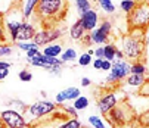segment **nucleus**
<instances>
[{"label":"nucleus","mask_w":149,"mask_h":128,"mask_svg":"<svg viewBox=\"0 0 149 128\" xmlns=\"http://www.w3.org/2000/svg\"><path fill=\"white\" fill-rule=\"evenodd\" d=\"M68 10V2L65 0H38L37 6L34 9L36 18L43 22H47V27L50 24L62 21L65 18V13Z\"/></svg>","instance_id":"f257e3e1"},{"label":"nucleus","mask_w":149,"mask_h":128,"mask_svg":"<svg viewBox=\"0 0 149 128\" xmlns=\"http://www.w3.org/2000/svg\"><path fill=\"white\" fill-rule=\"evenodd\" d=\"M136 118V112L132 108L130 103L118 102L114 108L106 113V119L109 121L112 128H121L127 124H130Z\"/></svg>","instance_id":"f03ea898"},{"label":"nucleus","mask_w":149,"mask_h":128,"mask_svg":"<svg viewBox=\"0 0 149 128\" xmlns=\"http://www.w3.org/2000/svg\"><path fill=\"white\" fill-rule=\"evenodd\" d=\"M145 49H146V41L132 37L130 34L121 37V52L124 57L130 60H139L143 57Z\"/></svg>","instance_id":"7ed1b4c3"},{"label":"nucleus","mask_w":149,"mask_h":128,"mask_svg":"<svg viewBox=\"0 0 149 128\" xmlns=\"http://www.w3.org/2000/svg\"><path fill=\"white\" fill-rule=\"evenodd\" d=\"M127 22L129 30L134 28H148L149 22V3L148 0H140L134 5L132 12L127 13Z\"/></svg>","instance_id":"20e7f679"},{"label":"nucleus","mask_w":149,"mask_h":128,"mask_svg":"<svg viewBox=\"0 0 149 128\" xmlns=\"http://www.w3.org/2000/svg\"><path fill=\"white\" fill-rule=\"evenodd\" d=\"M56 109H58V104L53 103V102H49V100H38V102L33 103L31 106H27V108H25V111H27L31 116H34L36 119L49 116V115L53 113Z\"/></svg>","instance_id":"39448f33"},{"label":"nucleus","mask_w":149,"mask_h":128,"mask_svg":"<svg viewBox=\"0 0 149 128\" xmlns=\"http://www.w3.org/2000/svg\"><path fill=\"white\" fill-rule=\"evenodd\" d=\"M109 71L111 72L106 77V82H111V84L120 82L130 74V62H127L124 59H117L112 62V66Z\"/></svg>","instance_id":"423d86ee"},{"label":"nucleus","mask_w":149,"mask_h":128,"mask_svg":"<svg viewBox=\"0 0 149 128\" xmlns=\"http://www.w3.org/2000/svg\"><path fill=\"white\" fill-rule=\"evenodd\" d=\"M62 35V31L55 28V27H46V28H41V30H37L34 37H33V41L40 47V46H46V44H50L55 40L61 38Z\"/></svg>","instance_id":"0eeeda50"},{"label":"nucleus","mask_w":149,"mask_h":128,"mask_svg":"<svg viewBox=\"0 0 149 128\" xmlns=\"http://www.w3.org/2000/svg\"><path fill=\"white\" fill-rule=\"evenodd\" d=\"M0 121L5 124L6 128H25L27 127V121L24 115L12 109H6L3 112H0Z\"/></svg>","instance_id":"6e6552de"},{"label":"nucleus","mask_w":149,"mask_h":128,"mask_svg":"<svg viewBox=\"0 0 149 128\" xmlns=\"http://www.w3.org/2000/svg\"><path fill=\"white\" fill-rule=\"evenodd\" d=\"M111 31H112V24L109 21H103L99 25V28H95L90 31V34H89L90 41L95 43V44H108Z\"/></svg>","instance_id":"1a4fd4ad"},{"label":"nucleus","mask_w":149,"mask_h":128,"mask_svg":"<svg viewBox=\"0 0 149 128\" xmlns=\"http://www.w3.org/2000/svg\"><path fill=\"white\" fill-rule=\"evenodd\" d=\"M118 102H120V100H118L117 93H115L114 90H112V91H108V93L103 94V96L97 100V109H99V112H100L103 116H106V113H108Z\"/></svg>","instance_id":"9d476101"},{"label":"nucleus","mask_w":149,"mask_h":128,"mask_svg":"<svg viewBox=\"0 0 149 128\" xmlns=\"http://www.w3.org/2000/svg\"><path fill=\"white\" fill-rule=\"evenodd\" d=\"M36 31L37 30H36L34 24L28 22V21H24V24L16 30V33L13 35V43H16V41H31Z\"/></svg>","instance_id":"9b49d317"},{"label":"nucleus","mask_w":149,"mask_h":128,"mask_svg":"<svg viewBox=\"0 0 149 128\" xmlns=\"http://www.w3.org/2000/svg\"><path fill=\"white\" fill-rule=\"evenodd\" d=\"M97 21H99L97 13L93 9H89L86 12H83L81 16H80V22H81L83 28L86 30L87 33H90L92 30H95L97 27Z\"/></svg>","instance_id":"f8f14e48"},{"label":"nucleus","mask_w":149,"mask_h":128,"mask_svg":"<svg viewBox=\"0 0 149 128\" xmlns=\"http://www.w3.org/2000/svg\"><path fill=\"white\" fill-rule=\"evenodd\" d=\"M80 94H81V93H80V89H77V87H68V89L62 90V91H59V93L56 94L55 103H56V104H62V103H65V102H68V100L77 99Z\"/></svg>","instance_id":"ddd939ff"},{"label":"nucleus","mask_w":149,"mask_h":128,"mask_svg":"<svg viewBox=\"0 0 149 128\" xmlns=\"http://www.w3.org/2000/svg\"><path fill=\"white\" fill-rule=\"evenodd\" d=\"M86 33H87V31L83 28V25H81V22H80V19L70 28V37H71V40H74V41H81L83 37L86 35Z\"/></svg>","instance_id":"4468645a"},{"label":"nucleus","mask_w":149,"mask_h":128,"mask_svg":"<svg viewBox=\"0 0 149 128\" xmlns=\"http://www.w3.org/2000/svg\"><path fill=\"white\" fill-rule=\"evenodd\" d=\"M124 80H125L127 85H130V87H136V89H140L142 84L146 81L145 75H139V74H129Z\"/></svg>","instance_id":"2eb2a0df"},{"label":"nucleus","mask_w":149,"mask_h":128,"mask_svg":"<svg viewBox=\"0 0 149 128\" xmlns=\"http://www.w3.org/2000/svg\"><path fill=\"white\" fill-rule=\"evenodd\" d=\"M50 116V115H49ZM58 121L55 118H46L43 121H37V122H33L31 124V128H58Z\"/></svg>","instance_id":"dca6fc26"},{"label":"nucleus","mask_w":149,"mask_h":128,"mask_svg":"<svg viewBox=\"0 0 149 128\" xmlns=\"http://www.w3.org/2000/svg\"><path fill=\"white\" fill-rule=\"evenodd\" d=\"M117 46L112 44V43H108V44L103 46V59L109 60V62H114L115 60V52H117Z\"/></svg>","instance_id":"f3484780"},{"label":"nucleus","mask_w":149,"mask_h":128,"mask_svg":"<svg viewBox=\"0 0 149 128\" xmlns=\"http://www.w3.org/2000/svg\"><path fill=\"white\" fill-rule=\"evenodd\" d=\"M62 53V46L61 44H58V43H55V44H50L47 46V47H45L43 49V55L45 56H52V57H58L59 55Z\"/></svg>","instance_id":"a211bd4d"},{"label":"nucleus","mask_w":149,"mask_h":128,"mask_svg":"<svg viewBox=\"0 0 149 128\" xmlns=\"http://www.w3.org/2000/svg\"><path fill=\"white\" fill-rule=\"evenodd\" d=\"M89 99L86 97V96H78L77 99H74V104H72V108L77 111V112H80V111H84V109H86L87 108V106H89Z\"/></svg>","instance_id":"6ab92c4d"},{"label":"nucleus","mask_w":149,"mask_h":128,"mask_svg":"<svg viewBox=\"0 0 149 128\" xmlns=\"http://www.w3.org/2000/svg\"><path fill=\"white\" fill-rule=\"evenodd\" d=\"M37 2L38 0H25V6H24V10H22V15H24V19H30V16L34 13V9L37 6Z\"/></svg>","instance_id":"aec40b11"},{"label":"nucleus","mask_w":149,"mask_h":128,"mask_svg":"<svg viewBox=\"0 0 149 128\" xmlns=\"http://www.w3.org/2000/svg\"><path fill=\"white\" fill-rule=\"evenodd\" d=\"M130 74H139V75H145L146 74V65L140 60H136L133 63H130Z\"/></svg>","instance_id":"412c9836"},{"label":"nucleus","mask_w":149,"mask_h":128,"mask_svg":"<svg viewBox=\"0 0 149 128\" xmlns=\"http://www.w3.org/2000/svg\"><path fill=\"white\" fill-rule=\"evenodd\" d=\"M87 121H89V124H90L92 128H108V127H106V124H105V121L100 116L92 115V116H89Z\"/></svg>","instance_id":"4be33fe9"},{"label":"nucleus","mask_w":149,"mask_h":128,"mask_svg":"<svg viewBox=\"0 0 149 128\" xmlns=\"http://www.w3.org/2000/svg\"><path fill=\"white\" fill-rule=\"evenodd\" d=\"M81 122L77 118H71V119H65L62 124L58 125V128H81Z\"/></svg>","instance_id":"5701e85b"},{"label":"nucleus","mask_w":149,"mask_h":128,"mask_svg":"<svg viewBox=\"0 0 149 128\" xmlns=\"http://www.w3.org/2000/svg\"><path fill=\"white\" fill-rule=\"evenodd\" d=\"M97 3L102 8V10H105L106 13H114L115 12V5L112 3V0H97Z\"/></svg>","instance_id":"b1692460"},{"label":"nucleus","mask_w":149,"mask_h":128,"mask_svg":"<svg viewBox=\"0 0 149 128\" xmlns=\"http://www.w3.org/2000/svg\"><path fill=\"white\" fill-rule=\"evenodd\" d=\"M77 59V52L74 50V49H67L65 52L62 53V56H61V60L63 62V63H67V62H72V60H75Z\"/></svg>","instance_id":"393cba45"},{"label":"nucleus","mask_w":149,"mask_h":128,"mask_svg":"<svg viewBox=\"0 0 149 128\" xmlns=\"http://www.w3.org/2000/svg\"><path fill=\"white\" fill-rule=\"evenodd\" d=\"M16 46L21 50H24V52H28L31 49H38V46L36 44L34 41H16Z\"/></svg>","instance_id":"a878e982"},{"label":"nucleus","mask_w":149,"mask_h":128,"mask_svg":"<svg viewBox=\"0 0 149 128\" xmlns=\"http://www.w3.org/2000/svg\"><path fill=\"white\" fill-rule=\"evenodd\" d=\"M134 5H136V0H121L120 8L123 9V12L129 13V12H132V9L134 8Z\"/></svg>","instance_id":"bb28decb"},{"label":"nucleus","mask_w":149,"mask_h":128,"mask_svg":"<svg viewBox=\"0 0 149 128\" xmlns=\"http://www.w3.org/2000/svg\"><path fill=\"white\" fill-rule=\"evenodd\" d=\"M75 5H77V9H78L80 15H81L83 12H86V10L92 9V8H90V2H89V0H75Z\"/></svg>","instance_id":"cd10ccee"},{"label":"nucleus","mask_w":149,"mask_h":128,"mask_svg":"<svg viewBox=\"0 0 149 128\" xmlns=\"http://www.w3.org/2000/svg\"><path fill=\"white\" fill-rule=\"evenodd\" d=\"M92 56L89 55V53H83L80 57H78V65L80 66H89L90 63H92Z\"/></svg>","instance_id":"c85d7f7f"},{"label":"nucleus","mask_w":149,"mask_h":128,"mask_svg":"<svg viewBox=\"0 0 149 128\" xmlns=\"http://www.w3.org/2000/svg\"><path fill=\"white\" fill-rule=\"evenodd\" d=\"M8 43V37H6V31H5V24H3V15L0 13V44Z\"/></svg>","instance_id":"c756f323"},{"label":"nucleus","mask_w":149,"mask_h":128,"mask_svg":"<svg viewBox=\"0 0 149 128\" xmlns=\"http://www.w3.org/2000/svg\"><path fill=\"white\" fill-rule=\"evenodd\" d=\"M59 108L65 112L68 116H71V118H77L78 116V112L72 108V106H62V104H59Z\"/></svg>","instance_id":"7c9ffc66"},{"label":"nucleus","mask_w":149,"mask_h":128,"mask_svg":"<svg viewBox=\"0 0 149 128\" xmlns=\"http://www.w3.org/2000/svg\"><path fill=\"white\" fill-rule=\"evenodd\" d=\"M13 49L8 44V43H5V44H0V57H5V56H9L12 55Z\"/></svg>","instance_id":"2f4dec72"},{"label":"nucleus","mask_w":149,"mask_h":128,"mask_svg":"<svg viewBox=\"0 0 149 128\" xmlns=\"http://www.w3.org/2000/svg\"><path fill=\"white\" fill-rule=\"evenodd\" d=\"M19 80H21V81H24V82H28V81L33 80V74H31L30 71L24 69V71H21V72H19Z\"/></svg>","instance_id":"473e14b6"},{"label":"nucleus","mask_w":149,"mask_h":128,"mask_svg":"<svg viewBox=\"0 0 149 128\" xmlns=\"http://www.w3.org/2000/svg\"><path fill=\"white\" fill-rule=\"evenodd\" d=\"M112 66V62L106 60V59H102V65H100V71H109Z\"/></svg>","instance_id":"72a5a7b5"},{"label":"nucleus","mask_w":149,"mask_h":128,"mask_svg":"<svg viewBox=\"0 0 149 128\" xmlns=\"http://www.w3.org/2000/svg\"><path fill=\"white\" fill-rule=\"evenodd\" d=\"M92 65H93V68L95 69H99L100 71V65H102V59H95V60H92Z\"/></svg>","instance_id":"f704fd0d"},{"label":"nucleus","mask_w":149,"mask_h":128,"mask_svg":"<svg viewBox=\"0 0 149 128\" xmlns=\"http://www.w3.org/2000/svg\"><path fill=\"white\" fill-rule=\"evenodd\" d=\"M95 56H96L97 59H103V47L95 49Z\"/></svg>","instance_id":"c9c22d12"},{"label":"nucleus","mask_w":149,"mask_h":128,"mask_svg":"<svg viewBox=\"0 0 149 128\" xmlns=\"http://www.w3.org/2000/svg\"><path fill=\"white\" fill-rule=\"evenodd\" d=\"M90 84H92V81H90L89 78H86V77L81 78V87H89Z\"/></svg>","instance_id":"e433bc0d"},{"label":"nucleus","mask_w":149,"mask_h":128,"mask_svg":"<svg viewBox=\"0 0 149 128\" xmlns=\"http://www.w3.org/2000/svg\"><path fill=\"white\" fill-rule=\"evenodd\" d=\"M9 68H10V63H9V62L0 60V69H9Z\"/></svg>","instance_id":"4c0bfd02"},{"label":"nucleus","mask_w":149,"mask_h":128,"mask_svg":"<svg viewBox=\"0 0 149 128\" xmlns=\"http://www.w3.org/2000/svg\"><path fill=\"white\" fill-rule=\"evenodd\" d=\"M9 75V69H0V80H5Z\"/></svg>","instance_id":"58836bf2"},{"label":"nucleus","mask_w":149,"mask_h":128,"mask_svg":"<svg viewBox=\"0 0 149 128\" xmlns=\"http://www.w3.org/2000/svg\"><path fill=\"white\" fill-rule=\"evenodd\" d=\"M117 59H124V55H123V52L120 49H117V52H115V60Z\"/></svg>","instance_id":"ea45409f"},{"label":"nucleus","mask_w":149,"mask_h":128,"mask_svg":"<svg viewBox=\"0 0 149 128\" xmlns=\"http://www.w3.org/2000/svg\"><path fill=\"white\" fill-rule=\"evenodd\" d=\"M87 53H89L90 56H93V55H95V50H92V49H89V50H87Z\"/></svg>","instance_id":"a19ab883"},{"label":"nucleus","mask_w":149,"mask_h":128,"mask_svg":"<svg viewBox=\"0 0 149 128\" xmlns=\"http://www.w3.org/2000/svg\"><path fill=\"white\" fill-rule=\"evenodd\" d=\"M0 128H6V127H5V124H3L2 121H0Z\"/></svg>","instance_id":"79ce46f5"},{"label":"nucleus","mask_w":149,"mask_h":128,"mask_svg":"<svg viewBox=\"0 0 149 128\" xmlns=\"http://www.w3.org/2000/svg\"><path fill=\"white\" fill-rule=\"evenodd\" d=\"M81 128H87V127H81Z\"/></svg>","instance_id":"37998d69"}]
</instances>
